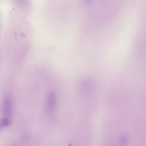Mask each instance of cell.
I'll return each mask as SVG.
<instances>
[{"label": "cell", "instance_id": "1", "mask_svg": "<svg viewBox=\"0 0 146 146\" xmlns=\"http://www.w3.org/2000/svg\"><path fill=\"white\" fill-rule=\"evenodd\" d=\"M1 111L3 117L11 118L13 115V105L11 99L9 96H7L3 99Z\"/></svg>", "mask_w": 146, "mask_h": 146}, {"label": "cell", "instance_id": "2", "mask_svg": "<svg viewBox=\"0 0 146 146\" xmlns=\"http://www.w3.org/2000/svg\"><path fill=\"white\" fill-rule=\"evenodd\" d=\"M57 104V95L54 90H50L46 97V104L47 109L50 111L54 110Z\"/></svg>", "mask_w": 146, "mask_h": 146}, {"label": "cell", "instance_id": "3", "mask_svg": "<svg viewBox=\"0 0 146 146\" xmlns=\"http://www.w3.org/2000/svg\"><path fill=\"white\" fill-rule=\"evenodd\" d=\"M10 124V120L9 118L3 117L0 119V131L4 128L9 127Z\"/></svg>", "mask_w": 146, "mask_h": 146}, {"label": "cell", "instance_id": "4", "mask_svg": "<svg viewBox=\"0 0 146 146\" xmlns=\"http://www.w3.org/2000/svg\"><path fill=\"white\" fill-rule=\"evenodd\" d=\"M129 137L127 135L124 134L122 135L119 140L120 146H128L129 144Z\"/></svg>", "mask_w": 146, "mask_h": 146}]
</instances>
